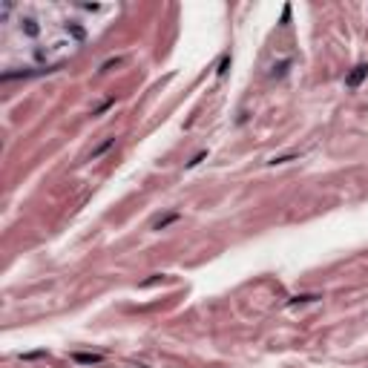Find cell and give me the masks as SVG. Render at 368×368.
I'll use <instances>...</instances> for the list:
<instances>
[{"label":"cell","instance_id":"obj_1","mask_svg":"<svg viewBox=\"0 0 368 368\" xmlns=\"http://www.w3.org/2000/svg\"><path fill=\"white\" fill-rule=\"evenodd\" d=\"M368 75V66L360 64V66H354V72L348 75V87H360V81Z\"/></svg>","mask_w":368,"mask_h":368},{"label":"cell","instance_id":"obj_2","mask_svg":"<svg viewBox=\"0 0 368 368\" xmlns=\"http://www.w3.org/2000/svg\"><path fill=\"white\" fill-rule=\"evenodd\" d=\"M101 360H104L101 354H75V362H81V365H95Z\"/></svg>","mask_w":368,"mask_h":368},{"label":"cell","instance_id":"obj_3","mask_svg":"<svg viewBox=\"0 0 368 368\" xmlns=\"http://www.w3.org/2000/svg\"><path fill=\"white\" fill-rule=\"evenodd\" d=\"M112 144H115V138H107L104 144H101V147H98V150H95V152H92V159H98V155H104V152H107V150H110V147H112Z\"/></svg>","mask_w":368,"mask_h":368},{"label":"cell","instance_id":"obj_4","mask_svg":"<svg viewBox=\"0 0 368 368\" xmlns=\"http://www.w3.org/2000/svg\"><path fill=\"white\" fill-rule=\"evenodd\" d=\"M176 219H178V216L173 213V216H167V219H161V222H155V230H161V227H167V224H170V222H176Z\"/></svg>","mask_w":368,"mask_h":368},{"label":"cell","instance_id":"obj_5","mask_svg":"<svg viewBox=\"0 0 368 368\" xmlns=\"http://www.w3.org/2000/svg\"><path fill=\"white\" fill-rule=\"evenodd\" d=\"M313 299H320V296H294L291 302H313Z\"/></svg>","mask_w":368,"mask_h":368},{"label":"cell","instance_id":"obj_6","mask_svg":"<svg viewBox=\"0 0 368 368\" xmlns=\"http://www.w3.org/2000/svg\"><path fill=\"white\" fill-rule=\"evenodd\" d=\"M201 159H204V152H199V155H193V161H187V167H196V164H199Z\"/></svg>","mask_w":368,"mask_h":368}]
</instances>
